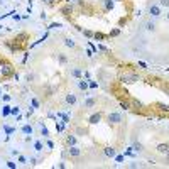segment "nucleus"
<instances>
[{"label": "nucleus", "instance_id": "f257e3e1", "mask_svg": "<svg viewBox=\"0 0 169 169\" xmlns=\"http://www.w3.org/2000/svg\"><path fill=\"white\" fill-rule=\"evenodd\" d=\"M118 81L124 83V84H134V83H137V81H140V76L135 73H122Z\"/></svg>", "mask_w": 169, "mask_h": 169}, {"label": "nucleus", "instance_id": "f03ea898", "mask_svg": "<svg viewBox=\"0 0 169 169\" xmlns=\"http://www.w3.org/2000/svg\"><path fill=\"white\" fill-rule=\"evenodd\" d=\"M107 120L110 122V125H120L122 122H124V115H122L120 112H110V113L107 115Z\"/></svg>", "mask_w": 169, "mask_h": 169}, {"label": "nucleus", "instance_id": "7ed1b4c3", "mask_svg": "<svg viewBox=\"0 0 169 169\" xmlns=\"http://www.w3.org/2000/svg\"><path fill=\"white\" fill-rule=\"evenodd\" d=\"M59 12H61L64 17H71V15L74 14V7H73V4H64L61 9H59Z\"/></svg>", "mask_w": 169, "mask_h": 169}, {"label": "nucleus", "instance_id": "20e7f679", "mask_svg": "<svg viewBox=\"0 0 169 169\" xmlns=\"http://www.w3.org/2000/svg\"><path fill=\"white\" fill-rule=\"evenodd\" d=\"M147 12H149L151 19H156V17H159V15L162 14V12H161V7H159L157 4H151V5H149V10H147Z\"/></svg>", "mask_w": 169, "mask_h": 169}, {"label": "nucleus", "instance_id": "39448f33", "mask_svg": "<svg viewBox=\"0 0 169 169\" xmlns=\"http://www.w3.org/2000/svg\"><path fill=\"white\" fill-rule=\"evenodd\" d=\"M66 152H68L70 157H80V156H81V149L78 146H68Z\"/></svg>", "mask_w": 169, "mask_h": 169}, {"label": "nucleus", "instance_id": "423d86ee", "mask_svg": "<svg viewBox=\"0 0 169 169\" xmlns=\"http://www.w3.org/2000/svg\"><path fill=\"white\" fill-rule=\"evenodd\" d=\"M27 39H29V34H27V32H20V34H17V36H15L12 41H14L17 46H20V44H24ZM20 48H22V46H20Z\"/></svg>", "mask_w": 169, "mask_h": 169}, {"label": "nucleus", "instance_id": "0eeeda50", "mask_svg": "<svg viewBox=\"0 0 169 169\" xmlns=\"http://www.w3.org/2000/svg\"><path fill=\"white\" fill-rule=\"evenodd\" d=\"M0 73H2V76H4V78H9L12 73H14V68H12L10 63H4V64H2V71H0Z\"/></svg>", "mask_w": 169, "mask_h": 169}, {"label": "nucleus", "instance_id": "6e6552de", "mask_svg": "<svg viewBox=\"0 0 169 169\" xmlns=\"http://www.w3.org/2000/svg\"><path fill=\"white\" fill-rule=\"evenodd\" d=\"M100 120H102V113H100V112H95V113H92V115L88 117V124H90V125L100 124Z\"/></svg>", "mask_w": 169, "mask_h": 169}, {"label": "nucleus", "instance_id": "1a4fd4ad", "mask_svg": "<svg viewBox=\"0 0 169 169\" xmlns=\"http://www.w3.org/2000/svg\"><path fill=\"white\" fill-rule=\"evenodd\" d=\"M103 5V10L105 12H112L113 10V0H100Z\"/></svg>", "mask_w": 169, "mask_h": 169}, {"label": "nucleus", "instance_id": "9d476101", "mask_svg": "<svg viewBox=\"0 0 169 169\" xmlns=\"http://www.w3.org/2000/svg\"><path fill=\"white\" fill-rule=\"evenodd\" d=\"M103 152H105V156H107V157H115V156H117V151H115V147H112V146L103 147Z\"/></svg>", "mask_w": 169, "mask_h": 169}, {"label": "nucleus", "instance_id": "9b49d317", "mask_svg": "<svg viewBox=\"0 0 169 169\" xmlns=\"http://www.w3.org/2000/svg\"><path fill=\"white\" fill-rule=\"evenodd\" d=\"M20 132H22L24 135H32L34 127H32V125H29V124H26V125H22V127H20Z\"/></svg>", "mask_w": 169, "mask_h": 169}, {"label": "nucleus", "instance_id": "f8f14e48", "mask_svg": "<svg viewBox=\"0 0 169 169\" xmlns=\"http://www.w3.org/2000/svg\"><path fill=\"white\" fill-rule=\"evenodd\" d=\"M130 107L134 108V110H140V108H144L142 102H139L137 98H130Z\"/></svg>", "mask_w": 169, "mask_h": 169}, {"label": "nucleus", "instance_id": "ddd939ff", "mask_svg": "<svg viewBox=\"0 0 169 169\" xmlns=\"http://www.w3.org/2000/svg\"><path fill=\"white\" fill-rule=\"evenodd\" d=\"M95 105H96V100L95 98H90V96L83 102V108H93Z\"/></svg>", "mask_w": 169, "mask_h": 169}, {"label": "nucleus", "instance_id": "4468645a", "mask_svg": "<svg viewBox=\"0 0 169 169\" xmlns=\"http://www.w3.org/2000/svg\"><path fill=\"white\" fill-rule=\"evenodd\" d=\"M63 42H64V46H66V48H71V49L76 48V42H74L73 37H64V39H63Z\"/></svg>", "mask_w": 169, "mask_h": 169}, {"label": "nucleus", "instance_id": "2eb2a0df", "mask_svg": "<svg viewBox=\"0 0 169 169\" xmlns=\"http://www.w3.org/2000/svg\"><path fill=\"white\" fill-rule=\"evenodd\" d=\"M64 142H66V146H76L78 140H76V137H74V134H70V135H66Z\"/></svg>", "mask_w": 169, "mask_h": 169}, {"label": "nucleus", "instance_id": "dca6fc26", "mask_svg": "<svg viewBox=\"0 0 169 169\" xmlns=\"http://www.w3.org/2000/svg\"><path fill=\"white\" fill-rule=\"evenodd\" d=\"M76 84H78V88H80L81 92L86 93V90H88V81H84V80H81V78H80V80L76 81Z\"/></svg>", "mask_w": 169, "mask_h": 169}, {"label": "nucleus", "instance_id": "f3484780", "mask_svg": "<svg viewBox=\"0 0 169 169\" xmlns=\"http://www.w3.org/2000/svg\"><path fill=\"white\" fill-rule=\"evenodd\" d=\"M144 27H146V31H149V32H154L156 31V22L151 19V20H147V22L144 24Z\"/></svg>", "mask_w": 169, "mask_h": 169}, {"label": "nucleus", "instance_id": "a211bd4d", "mask_svg": "<svg viewBox=\"0 0 169 169\" xmlns=\"http://www.w3.org/2000/svg\"><path fill=\"white\" fill-rule=\"evenodd\" d=\"M71 76L80 80V78L83 76V70H81V68H73V70H71Z\"/></svg>", "mask_w": 169, "mask_h": 169}, {"label": "nucleus", "instance_id": "6ab92c4d", "mask_svg": "<svg viewBox=\"0 0 169 169\" xmlns=\"http://www.w3.org/2000/svg\"><path fill=\"white\" fill-rule=\"evenodd\" d=\"M156 151L161 152V154H166V152L169 151V144H159V146L156 147Z\"/></svg>", "mask_w": 169, "mask_h": 169}, {"label": "nucleus", "instance_id": "aec40b11", "mask_svg": "<svg viewBox=\"0 0 169 169\" xmlns=\"http://www.w3.org/2000/svg\"><path fill=\"white\" fill-rule=\"evenodd\" d=\"M120 108L122 110H132V107H130V100H120Z\"/></svg>", "mask_w": 169, "mask_h": 169}, {"label": "nucleus", "instance_id": "412c9836", "mask_svg": "<svg viewBox=\"0 0 169 169\" xmlns=\"http://www.w3.org/2000/svg\"><path fill=\"white\" fill-rule=\"evenodd\" d=\"M66 103L68 105H74V103H76V95H74V93H68L66 95Z\"/></svg>", "mask_w": 169, "mask_h": 169}, {"label": "nucleus", "instance_id": "4be33fe9", "mask_svg": "<svg viewBox=\"0 0 169 169\" xmlns=\"http://www.w3.org/2000/svg\"><path fill=\"white\" fill-rule=\"evenodd\" d=\"M58 61L59 64H68V56L64 52H58Z\"/></svg>", "mask_w": 169, "mask_h": 169}, {"label": "nucleus", "instance_id": "5701e85b", "mask_svg": "<svg viewBox=\"0 0 169 169\" xmlns=\"http://www.w3.org/2000/svg\"><path fill=\"white\" fill-rule=\"evenodd\" d=\"M10 105H4V107H2V110H0V115H2V117H9V115H10Z\"/></svg>", "mask_w": 169, "mask_h": 169}, {"label": "nucleus", "instance_id": "b1692460", "mask_svg": "<svg viewBox=\"0 0 169 169\" xmlns=\"http://www.w3.org/2000/svg\"><path fill=\"white\" fill-rule=\"evenodd\" d=\"M41 135L44 137V139H49V135H51V134H49V130H48V127H44V125H42V122H41Z\"/></svg>", "mask_w": 169, "mask_h": 169}, {"label": "nucleus", "instance_id": "393cba45", "mask_svg": "<svg viewBox=\"0 0 169 169\" xmlns=\"http://www.w3.org/2000/svg\"><path fill=\"white\" fill-rule=\"evenodd\" d=\"M34 151H36V152L44 151V144L41 142V140H34Z\"/></svg>", "mask_w": 169, "mask_h": 169}, {"label": "nucleus", "instance_id": "a878e982", "mask_svg": "<svg viewBox=\"0 0 169 169\" xmlns=\"http://www.w3.org/2000/svg\"><path fill=\"white\" fill-rule=\"evenodd\" d=\"M107 34H103V32H95V34H93V39H95V41H105V39H107Z\"/></svg>", "mask_w": 169, "mask_h": 169}, {"label": "nucleus", "instance_id": "bb28decb", "mask_svg": "<svg viewBox=\"0 0 169 169\" xmlns=\"http://www.w3.org/2000/svg\"><path fill=\"white\" fill-rule=\"evenodd\" d=\"M142 149H144V146L140 142H134V146H132V151L134 152H140Z\"/></svg>", "mask_w": 169, "mask_h": 169}, {"label": "nucleus", "instance_id": "cd10ccee", "mask_svg": "<svg viewBox=\"0 0 169 169\" xmlns=\"http://www.w3.org/2000/svg\"><path fill=\"white\" fill-rule=\"evenodd\" d=\"M159 110L162 112V113H169V105H164V103H157Z\"/></svg>", "mask_w": 169, "mask_h": 169}, {"label": "nucleus", "instance_id": "c85d7f7f", "mask_svg": "<svg viewBox=\"0 0 169 169\" xmlns=\"http://www.w3.org/2000/svg\"><path fill=\"white\" fill-rule=\"evenodd\" d=\"M81 34H83L84 37H88V39H93V34L95 32H92V31H88V29H81Z\"/></svg>", "mask_w": 169, "mask_h": 169}, {"label": "nucleus", "instance_id": "c756f323", "mask_svg": "<svg viewBox=\"0 0 169 169\" xmlns=\"http://www.w3.org/2000/svg\"><path fill=\"white\" fill-rule=\"evenodd\" d=\"M4 130L7 135H12V134L15 132V127H9V125H4Z\"/></svg>", "mask_w": 169, "mask_h": 169}, {"label": "nucleus", "instance_id": "7c9ffc66", "mask_svg": "<svg viewBox=\"0 0 169 169\" xmlns=\"http://www.w3.org/2000/svg\"><path fill=\"white\" fill-rule=\"evenodd\" d=\"M117 36H120V29H118V27H115V29H112V31H110L108 37H117Z\"/></svg>", "mask_w": 169, "mask_h": 169}, {"label": "nucleus", "instance_id": "2f4dec72", "mask_svg": "<svg viewBox=\"0 0 169 169\" xmlns=\"http://www.w3.org/2000/svg\"><path fill=\"white\" fill-rule=\"evenodd\" d=\"M17 161L20 162V164H27V162H29V157H26V156H20V154H19V156H17Z\"/></svg>", "mask_w": 169, "mask_h": 169}, {"label": "nucleus", "instance_id": "473e14b6", "mask_svg": "<svg viewBox=\"0 0 169 169\" xmlns=\"http://www.w3.org/2000/svg\"><path fill=\"white\" fill-rule=\"evenodd\" d=\"M74 132L76 134H80V135H86V129H83V127H76V129H74Z\"/></svg>", "mask_w": 169, "mask_h": 169}, {"label": "nucleus", "instance_id": "72a5a7b5", "mask_svg": "<svg viewBox=\"0 0 169 169\" xmlns=\"http://www.w3.org/2000/svg\"><path fill=\"white\" fill-rule=\"evenodd\" d=\"M19 113H20V108H19V107H12V108H10V115H14V117H17Z\"/></svg>", "mask_w": 169, "mask_h": 169}, {"label": "nucleus", "instance_id": "f704fd0d", "mask_svg": "<svg viewBox=\"0 0 169 169\" xmlns=\"http://www.w3.org/2000/svg\"><path fill=\"white\" fill-rule=\"evenodd\" d=\"M157 5H159V7H166V9H167L169 7V0H159V2H157Z\"/></svg>", "mask_w": 169, "mask_h": 169}, {"label": "nucleus", "instance_id": "c9c22d12", "mask_svg": "<svg viewBox=\"0 0 169 169\" xmlns=\"http://www.w3.org/2000/svg\"><path fill=\"white\" fill-rule=\"evenodd\" d=\"M31 105H32L34 108H39L41 103H39V100H37V98H31Z\"/></svg>", "mask_w": 169, "mask_h": 169}, {"label": "nucleus", "instance_id": "e433bc0d", "mask_svg": "<svg viewBox=\"0 0 169 169\" xmlns=\"http://www.w3.org/2000/svg\"><path fill=\"white\" fill-rule=\"evenodd\" d=\"M46 146H48V149H49V151H52V149H54V142H52L51 139H48V140H46Z\"/></svg>", "mask_w": 169, "mask_h": 169}, {"label": "nucleus", "instance_id": "4c0bfd02", "mask_svg": "<svg viewBox=\"0 0 169 169\" xmlns=\"http://www.w3.org/2000/svg\"><path fill=\"white\" fill-rule=\"evenodd\" d=\"M129 167H142V164H140V162H137V161H132L129 164Z\"/></svg>", "mask_w": 169, "mask_h": 169}, {"label": "nucleus", "instance_id": "58836bf2", "mask_svg": "<svg viewBox=\"0 0 169 169\" xmlns=\"http://www.w3.org/2000/svg\"><path fill=\"white\" fill-rule=\"evenodd\" d=\"M58 27H61V24H59V22H52V24H49L48 29H58Z\"/></svg>", "mask_w": 169, "mask_h": 169}, {"label": "nucleus", "instance_id": "ea45409f", "mask_svg": "<svg viewBox=\"0 0 169 169\" xmlns=\"http://www.w3.org/2000/svg\"><path fill=\"white\" fill-rule=\"evenodd\" d=\"M7 166H9L10 169H15V167H17V164H15L14 161H7Z\"/></svg>", "mask_w": 169, "mask_h": 169}, {"label": "nucleus", "instance_id": "a19ab883", "mask_svg": "<svg viewBox=\"0 0 169 169\" xmlns=\"http://www.w3.org/2000/svg\"><path fill=\"white\" fill-rule=\"evenodd\" d=\"M137 66H139V68H142V70H147V64H146L144 61H139V63H137Z\"/></svg>", "mask_w": 169, "mask_h": 169}, {"label": "nucleus", "instance_id": "79ce46f5", "mask_svg": "<svg viewBox=\"0 0 169 169\" xmlns=\"http://www.w3.org/2000/svg\"><path fill=\"white\" fill-rule=\"evenodd\" d=\"M96 49H98V51H103V52H108V48H105V46H103V44H100Z\"/></svg>", "mask_w": 169, "mask_h": 169}, {"label": "nucleus", "instance_id": "37998d69", "mask_svg": "<svg viewBox=\"0 0 169 169\" xmlns=\"http://www.w3.org/2000/svg\"><path fill=\"white\" fill-rule=\"evenodd\" d=\"M88 86H90V88H96L98 84H96L95 81H92V80H90V81H88Z\"/></svg>", "mask_w": 169, "mask_h": 169}, {"label": "nucleus", "instance_id": "c03bdc74", "mask_svg": "<svg viewBox=\"0 0 169 169\" xmlns=\"http://www.w3.org/2000/svg\"><path fill=\"white\" fill-rule=\"evenodd\" d=\"M29 162H31L32 166H36V164H37V157H29Z\"/></svg>", "mask_w": 169, "mask_h": 169}, {"label": "nucleus", "instance_id": "a18cd8bd", "mask_svg": "<svg viewBox=\"0 0 169 169\" xmlns=\"http://www.w3.org/2000/svg\"><path fill=\"white\" fill-rule=\"evenodd\" d=\"M2 100H4V102H10V95H2Z\"/></svg>", "mask_w": 169, "mask_h": 169}, {"label": "nucleus", "instance_id": "49530a36", "mask_svg": "<svg viewBox=\"0 0 169 169\" xmlns=\"http://www.w3.org/2000/svg\"><path fill=\"white\" fill-rule=\"evenodd\" d=\"M34 78H36V76H34V74H27V76H26V80L31 83V81H34Z\"/></svg>", "mask_w": 169, "mask_h": 169}, {"label": "nucleus", "instance_id": "de8ad7c7", "mask_svg": "<svg viewBox=\"0 0 169 169\" xmlns=\"http://www.w3.org/2000/svg\"><path fill=\"white\" fill-rule=\"evenodd\" d=\"M12 17H14V20H20V15H19V14H14Z\"/></svg>", "mask_w": 169, "mask_h": 169}, {"label": "nucleus", "instance_id": "09e8293b", "mask_svg": "<svg viewBox=\"0 0 169 169\" xmlns=\"http://www.w3.org/2000/svg\"><path fill=\"white\" fill-rule=\"evenodd\" d=\"M84 4H86V2H84V0H78V5H80V7H83Z\"/></svg>", "mask_w": 169, "mask_h": 169}, {"label": "nucleus", "instance_id": "8fccbe9b", "mask_svg": "<svg viewBox=\"0 0 169 169\" xmlns=\"http://www.w3.org/2000/svg\"><path fill=\"white\" fill-rule=\"evenodd\" d=\"M83 76L86 78V80H90V73H88V71H84V73H83Z\"/></svg>", "mask_w": 169, "mask_h": 169}, {"label": "nucleus", "instance_id": "3c124183", "mask_svg": "<svg viewBox=\"0 0 169 169\" xmlns=\"http://www.w3.org/2000/svg\"><path fill=\"white\" fill-rule=\"evenodd\" d=\"M124 161V156H117V162H122Z\"/></svg>", "mask_w": 169, "mask_h": 169}, {"label": "nucleus", "instance_id": "603ef678", "mask_svg": "<svg viewBox=\"0 0 169 169\" xmlns=\"http://www.w3.org/2000/svg\"><path fill=\"white\" fill-rule=\"evenodd\" d=\"M19 78H20V76H19V73H14V80L19 81Z\"/></svg>", "mask_w": 169, "mask_h": 169}, {"label": "nucleus", "instance_id": "864d4df0", "mask_svg": "<svg viewBox=\"0 0 169 169\" xmlns=\"http://www.w3.org/2000/svg\"><path fill=\"white\" fill-rule=\"evenodd\" d=\"M56 4V0H48V5H54Z\"/></svg>", "mask_w": 169, "mask_h": 169}, {"label": "nucleus", "instance_id": "5fc2aeb1", "mask_svg": "<svg viewBox=\"0 0 169 169\" xmlns=\"http://www.w3.org/2000/svg\"><path fill=\"white\" fill-rule=\"evenodd\" d=\"M166 162H169V151L166 152Z\"/></svg>", "mask_w": 169, "mask_h": 169}, {"label": "nucleus", "instance_id": "6e6d98bb", "mask_svg": "<svg viewBox=\"0 0 169 169\" xmlns=\"http://www.w3.org/2000/svg\"><path fill=\"white\" fill-rule=\"evenodd\" d=\"M166 19H167V20H169V12H166Z\"/></svg>", "mask_w": 169, "mask_h": 169}, {"label": "nucleus", "instance_id": "4d7b16f0", "mask_svg": "<svg viewBox=\"0 0 169 169\" xmlns=\"http://www.w3.org/2000/svg\"><path fill=\"white\" fill-rule=\"evenodd\" d=\"M64 2H66V4H71V2H73V0H64Z\"/></svg>", "mask_w": 169, "mask_h": 169}, {"label": "nucleus", "instance_id": "13d9d810", "mask_svg": "<svg viewBox=\"0 0 169 169\" xmlns=\"http://www.w3.org/2000/svg\"><path fill=\"white\" fill-rule=\"evenodd\" d=\"M2 29H4V26H2V24H0V31H2Z\"/></svg>", "mask_w": 169, "mask_h": 169}, {"label": "nucleus", "instance_id": "bf43d9fd", "mask_svg": "<svg viewBox=\"0 0 169 169\" xmlns=\"http://www.w3.org/2000/svg\"><path fill=\"white\" fill-rule=\"evenodd\" d=\"M42 2H44V4H48V0H42Z\"/></svg>", "mask_w": 169, "mask_h": 169}, {"label": "nucleus", "instance_id": "052dcab7", "mask_svg": "<svg viewBox=\"0 0 169 169\" xmlns=\"http://www.w3.org/2000/svg\"><path fill=\"white\" fill-rule=\"evenodd\" d=\"M0 96H2V92H0Z\"/></svg>", "mask_w": 169, "mask_h": 169}]
</instances>
